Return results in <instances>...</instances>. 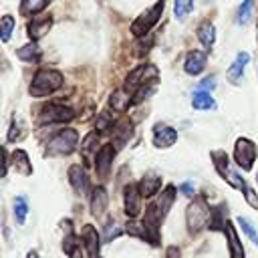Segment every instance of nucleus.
Segmentation results:
<instances>
[{
    "instance_id": "7",
    "label": "nucleus",
    "mask_w": 258,
    "mask_h": 258,
    "mask_svg": "<svg viewBox=\"0 0 258 258\" xmlns=\"http://www.w3.org/2000/svg\"><path fill=\"white\" fill-rule=\"evenodd\" d=\"M153 79H157V67L155 64H149V62H145V64H139L137 69H133L129 75H127V79H125V89H139V87H143V85H151V81Z\"/></svg>"
},
{
    "instance_id": "16",
    "label": "nucleus",
    "mask_w": 258,
    "mask_h": 258,
    "mask_svg": "<svg viewBox=\"0 0 258 258\" xmlns=\"http://www.w3.org/2000/svg\"><path fill=\"white\" fill-rule=\"evenodd\" d=\"M224 232H226V240H228L230 258H244V248H242V244H240V238H238V232H236L234 224H232V222H226Z\"/></svg>"
},
{
    "instance_id": "39",
    "label": "nucleus",
    "mask_w": 258,
    "mask_h": 258,
    "mask_svg": "<svg viewBox=\"0 0 258 258\" xmlns=\"http://www.w3.org/2000/svg\"><path fill=\"white\" fill-rule=\"evenodd\" d=\"M244 198H246V202H248L252 208H258V198H256V194H254L252 187H246V189H244Z\"/></svg>"
},
{
    "instance_id": "22",
    "label": "nucleus",
    "mask_w": 258,
    "mask_h": 258,
    "mask_svg": "<svg viewBox=\"0 0 258 258\" xmlns=\"http://www.w3.org/2000/svg\"><path fill=\"white\" fill-rule=\"evenodd\" d=\"M99 143H101V139H99V133H97V131H93V133H89V135L85 137V141H83V145H81V153H83V157H85L87 163H89L93 157H97L95 151L101 149Z\"/></svg>"
},
{
    "instance_id": "27",
    "label": "nucleus",
    "mask_w": 258,
    "mask_h": 258,
    "mask_svg": "<svg viewBox=\"0 0 258 258\" xmlns=\"http://www.w3.org/2000/svg\"><path fill=\"white\" fill-rule=\"evenodd\" d=\"M16 54H18V58L24 60V62H38V60H40V50H38L36 44H32V42L20 46V48L16 50Z\"/></svg>"
},
{
    "instance_id": "23",
    "label": "nucleus",
    "mask_w": 258,
    "mask_h": 258,
    "mask_svg": "<svg viewBox=\"0 0 258 258\" xmlns=\"http://www.w3.org/2000/svg\"><path fill=\"white\" fill-rule=\"evenodd\" d=\"M10 159H12V167H14L18 173H24V175H30V173H32V165H30V159H28V155H26L22 149H16V151H12Z\"/></svg>"
},
{
    "instance_id": "18",
    "label": "nucleus",
    "mask_w": 258,
    "mask_h": 258,
    "mask_svg": "<svg viewBox=\"0 0 258 258\" xmlns=\"http://www.w3.org/2000/svg\"><path fill=\"white\" fill-rule=\"evenodd\" d=\"M69 181L73 185V189L83 196L87 191V185H89V179H87V171L81 167V165H71L69 167Z\"/></svg>"
},
{
    "instance_id": "20",
    "label": "nucleus",
    "mask_w": 258,
    "mask_h": 258,
    "mask_svg": "<svg viewBox=\"0 0 258 258\" xmlns=\"http://www.w3.org/2000/svg\"><path fill=\"white\" fill-rule=\"evenodd\" d=\"M107 210V191L103 185H97L91 194V214L95 218H101Z\"/></svg>"
},
{
    "instance_id": "37",
    "label": "nucleus",
    "mask_w": 258,
    "mask_h": 258,
    "mask_svg": "<svg viewBox=\"0 0 258 258\" xmlns=\"http://www.w3.org/2000/svg\"><path fill=\"white\" fill-rule=\"evenodd\" d=\"M151 91H153V87H151V85H143V87H139V89L135 91V95L131 97V105H137V103L145 101V99H147V95H151Z\"/></svg>"
},
{
    "instance_id": "32",
    "label": "nucleus",
    "mask_w": 258,
    "mask_h": 258,
    "mask_svg": "<svg viewBox=\"0 0 258 258\" xmlns=\"http://www.w3.org/2000/svg\"><path fill=\"white\" fill-rule=\"evenodd\" d=\"M26 214H28V204H26V200H24L22 196L14 198V216H16V222H18V224H24Z\"/></svg>"
},
{
    "instance_id": "30",
    "label": "nucleus",
    "mask_w": 258,
    "mask_h": 258,
    "mask_svg": "<svg viewBox=\"0 0 258 258\" xmlns=\"http://www.w3.org/2000/svg\"><path fill=\"white\" fill-rule=\"evenodd\" d=\"M113 125H115V123H113L111 113H109V111H103V113H99V117H97V121H95V131H97V133L111 131Z\"/></svg>"
},
{
    "instance_id": "33",
    "label": "nucleus",
    "mask_w": 258,
    "mask_h": 258,
    "mask_svg": "<svg viewBox=\"0 0 258 258\" xmlns=\"http://www.w3.org/2000/svg\"><path fill=\"white\" fill-rule=\"evenodd\" d=\"M194 8V0H173V12L177 18H185Z\"/></svg>"
},
{
    "instance_id": "41",
    "label": "nucleus",
    "mask_w": 258,
    "mask_h": 258,
    "mask_svg": "<svg viewBox=\"0 0 258 258\" xmlns=\"http://www.w3.org/2000/svg\"><path fill=\"white\" fill-rule=\"evenodd\" d=\"M105 234H107V236H105V240L109 242V240H113V238H115L117 234H121V230H119L117 226H113V224H111V226H109V228L105 230Z\"/></svg>"
},
{
    "instance_id": "8",
    "label": "nucleus",
    "mask_w": 258,
    "mask_h": 258,
    "mask_svg": "<svg viewBox=\"0 0 258 258\" xmlns=\"http://www.w3.org/2000/svg\"><path fill=\"white\" fill-rule=\"evenodd\" d=\"M256 153H258V149H256L254 141H250V139H246V137H240V139L236 141V145H234V161H236V165L242 167V169H250V167L254 165Z\"/></svg>"
},
{
    "instance_id": "9",
    "label": "nucleus",
    "mask_w": 258,
    "mask_h": 258,
    "mask_svg": "<svg viewBox=\"0 0 258 258\" xmlns=\"http://www.w3.org/2000/svg\"><path fill=\"white\" fill-rule=\"evenodd\" d=\"M75 117V111L71 107H64V105H56V103H48L40 109V115H38V121L40 123H64V121H71Z\"/></svg>"
},
{
    "instance_id": "25",
    "label": "nucleus",
    "mask_w": 258,
    "mask_h": 258,
    "mask_svg": "<svg viewBox=\"0 0 258 258\" xmlns=\"http://www.w3.org/2000/svg\"><path fill=\"white\" fill-rule=\"evenodd\" d=\"M191 105H194V109L206 111V109H214V107H216V101H214V97H212L210 93H206V91H196L194 97H191Z\"/></svg>"
},
{
    "instance_id": "29",
    "label": "nucleus",
    "mask_w": 258,
    "mask_h": 258,
    "mask_svg": "<svg viewBox=\"0 0 258 258\" xmlns=\"http://www.w3.org/2000/svg\"><path fill=\"white\" fill-rule=\"evenodd\" d=\"M26 135V123L20 119V117H12V123H10V129H8V141H18L20 137Z\"/></svg>"
},
{
    "instance_id": "6",
    "label": "nucleus",
    "mask_w": 258,
    "mask_h": 258,
    "mask_svg": "<svg viewBox=\"0 0 258 258\" xmlns=\"http://www.w3.org/2000/svg\"><path fill=\"white\" fill-rule=\"evenodd\" d=\"M161 10H163V2H157L155 6L147 8L145 12H141V16H137V20L131 24V32H133L137 38L143 36V34H147V32L153 28V24L159 20Z\"/></svg>"
},
{
    "instance_id": "26",
    "label": "nucleus",
    "mask_w": 258,
    "mask_h": 258,
    "mask_svg": "<svg viewBox=\"0 0 258 258\" xmlns=\"http://www.w3.org/2000/svg\"><path fill=\"white\" fill-rule=\"evenodd\" d=\"M48 4H50V0H22L20 2V12L24 16H32V14L42 12Z\"/></svg>"
},
{
    "instance_id": "3",
    "label": "nucleus",
    "mask_w": 258,
    "mask_h": 258,
    "mask_svg": "<svg viewBox=\"0 0 258 258\" xmlns=\"http://www.w3.org/2000/svg\"><path fill=\"white\" fill-rule=\"evenodd\" d=\"M62 85V75L54 69H42L38 71L32 81H30V87H28V93L32 97H46L50 93H54L58 87Z\"/></svg>"
},
{
    "instance_id": "34",
    "label": "nucleus",
    "mask_w": 258,
    "mask_h": 258,
    "mask_svg": "<svg viewBox=\"0 0 258 258\" xmlns=\"http://www.w3.org/2000/svg\"><path fill=\"white\" fill-rule=\"evenodd\" d=\"M127 232H129L131 236H139V238H143V240L149 242V234H147L143 222H135V220H131V222L127 224Z\"/></svg>"
},
{
    "instance_id": "35",
    "label": "nucleus",
    "mask_w": 258,
    "mask_h": 258,
    "mask_svg": "<svg viewBox=\"0 0 258 258\" xmlns=\"http://www.w3.org/2000/svg\"><path fill=\"white\" fill-rule=\"evenodd\" d=\"M250 12H252V0H244L238 8V14H236L238 24H246L250 20Z\"/></svg>"
},
{
    "instance_id": "45",
    "label": "nucleus",
    "mask_w": 258,
    "mask_h": 258,
    "mask_svg": "<svg viewBox=\"0 0 258 258\" xmlns=\"http://www.w3.org/2000/svg\"><path fill=\"white\" fill-rule=\"evenodd\" d=\"M256 179H258V175H256Z\"/></svg>"
},
{
    "instance_id": "1",
    "label": "nucleus",
    "mask_w": 258,
    "mask_h": 258,
    "mask_svg": "<svg viewBox=\"0 0 258 258\" xmlns=\"http://www.w3.org/2000/svg\"><path fill=\"white\" fill-rule=\"evenodd\" d=\"M175 187L173 185H167L163 187V191L147 206L145 210V218H143V226L149 234V242L159 246V230H161V224L167 216V212L171 210L173 202H175Z\"/></svg>"
},
{
    "instance_id": "15",
    "label": "nucleus",
    "mask_w": 258,
    "mask_h": 258,
    "mask_svg": "<svg viewBox=\"0 0 258 258\" xmlns=\"http://www.w3.org/2000/svg\"><path fill=\"white\" fill-rule=\"evenodd\" d=\"M248 62H250V54H248V52H238V56L234 58V62L230 64V69H228V73H226V77H228V81H230L232 85H238V83H240V79H242L244 69H246Z\"/></svg>"
},
{
    "instance_id": "12",
    "label": "nucleus",
    "mask_w": 258,
    "mask_h": 258,
    "mask_svg": "<svg viewBox=\"0 0 258 258\" xmlns=\"http://www.w3.org/2000/svg\"><path fill=\"white\" fill-rule=\"evenodd\" d=\"M123 202H125L123 204L125 214L129 218H137L139 212H141V194H139L137 185H133V183L125 185V189H123Z\"/></svg>"
},
{
    "instance_id": "13",
    "label": "nucleus",
    "mask_w": 258,
    "mask_h": 258,
    "mask_svg": "<svg viewBox=\"0 0 258 258\" xmlns=\"http://www.w3.org/2000/svg\"><path fill=\"white\" fill-rule=\"evenodd\" d=\"M111 133H113V143H111V145H113L115 151H117V149H121V147L129 141V137L133 135V125H131V121H127V119H121L119 123L113 125Z\"/></svg>"
},
{
    "instance_id": "28",
    "label": "nucleus",
    "mask_w": 258,
    "mask_h": 258,
    "mask_svg": "<svg viewBox=\"0 0 258 258\" xmlns=\"http://www.w3.org/2000/svg\"><path fill=\"white\" fill-rule=\"evenodd\" d=\"M129 103H131V99H129V97L125 95V91H121V89L113 91V95L109 97L111 109H115V111H119V113H123V111L129 107Z\"/></svg>"
},
{
    "instance_id": "42",
    "label": "nucleus",
    "mask_w": 258,
    "mask_h": 258,
    "mask_svg": "<svg viewBox=\"0 0 258 258\" xmlns=\"http://www.w3.org/2000/svg\"><path fill=\"white\" fill-rule=\"evenodd\" d=\"M165 258H181V252H179V248H175V246H169V248H167V252H165Z\"/></svg>"
},
{
    "instance_id": "4",
    "label": "nucleus",
    "mask_w": 258,
    "mask_h": 258,
    "mask_svg": "<svg viewBox=\"0 0 258 258\" xmlns=\"http://www.w3.org/2000/svg\"><path fill=\"white\" fill-rule=\"evenodd\" d=\"M77 141H79V135L75 129H62L54 137H50V141L46 143V153L48 155H69L75 151Z\"/></svg>"
},
{
    "instance_id": "43",
    "label": "nucleus",
    "mask_w": 258,
    "mask_h": 258,
    "mask_svg": "<svg viewBox=\"0 0 258 258\" xmlns=\"http://www.w3.org/2000/svg\"><path fill=\"white\" fill-rule=\"evenodd\" d=\"M181 191H183L185 196H194V183H189V181L181 183Z\"/></svg>"
},
{
    "instance_id": "19",
    "label": "nucleus",
    "mask_w": 258,
    "mask_h": 258,
    "mask_svg": "<svg viewBox=\"0 0 258 258\" xmlns=\"http://www.w3.org/2000/svg\"><path fill=\"white\" fill-rule=\"evenodd\" d=\"M52 16H42V18H32L30 20V24H28V36L32 38V40H38V38H42L48 30H50V26H52Z\"/></svg>"
},
{
    "instance_id": "40",
    "label": "nucleus",
    "mask_w": 258,
    "mask_h": 258,
    "mask_svg": "<svg viewBox=\"0 0 258 258\" xmlns=\"http://www.w3.org/2000/svg\"><path fill=\"white\" fill-rule=\"evenodd\" d=\"M212 89H214V79H212V77L204 79V81L198 85V91H206V93H208V91H212Z\"/></svg>"
},
{
    "instance_id": "21",
    "label": "nucleus",
    "mask_w": 258,
    "mask_h": 258,
    "mask_svg": "<svg viewBox=\"0 0 258 258\" xmlns=\"http://www.w3.org/2000/svg\"><path fill=\"white\" fill-rule=\"evenodd\" d=\"M159 185H161V179L157 175H153V173H147L137 183V189H139L141 198H151V196H155L159 191Z\"/></svg>"
},
{
    "instance_id": "31",
    "label": "nucleus",
    "mask_w": 258,
    "mask_h": 258,
    "mask_svg": "<svg viewBox=\"0 0 258 258\" xmlns=\"http://www.w3.org/2000/svg\"><path fill=\"white\" fill-rule=\"evenodd\" d=\"M12 30H14V18L8 14V16H2L0 18V40L2 42H8L10 36H12Z\"/></svg>"
},
{
    "instance_id": "36",
    "label": "nucleus",
    "mask_w": 258,
    "mask_h": 258,
    "mask_svg": "<svg viewBox=\"0 0 258 258\" xmlns=\"http://www.w3.org/2000/svg\"><path fill=\"white\" fill-rule=\"evenodd\" d=\"M238 224H240V226H242V230L248 234V238H250V240H252V242L258 246V234H256V228H254V226H252V224H250L246 218H242V216L238 218Z\"/></svg>"
},
{
    "instance_id": "2",
    "label": "nucleus",
    "mask_w": 258,
    "mask_h": 258,
    "mask_svg": "<svg viewBox=\"0 0 258 258\" xmlns=\"http://www.w3.org/2000/svg\"><path fill=\"white\" fill-rule=\"evenodd\" d=\"M210 220H212V210L208 206V202L204 198H194L185 210V226H187V232L191 236L200 234L206 226H210Z\"/></svg>"
},
{
    "instance_id": "14",
    "label": "nucleus",
    "mask_w": 258,
    "mask_h": 258,
    "mask_svg": "<svg viewBox=\"0 0 258 258\" xmlns=\"http://www.w3.org/2000/svg\"><path fill=\"white\" fill-rule=\"evenodd\" d=\"M81 238H83V246H85L87 258H97V254H99V234H97L95 226H91V224L83 226Z\"/></svg>"
},
{
    "instance_id": "24",
    "label": "nucleus",
    "mask_w": 258,
    "mask_h": 258,
    "mask_svg": "<svg viewBox=\"0 0 258 258\" xmlns=\"http://www.w3.org/2000/svg\"><path fill=\"white\" fill-rule=\"evenodd\" d=\"M198 38H200V42L206 46V48H210L212 44H214V40H216V26L212 24V22H202L200 24V28H198Z\"/></svg>"
},
{
    "instance_id": "11",
    "label": "nucleus",
    "mask_w": 258,
    "mask_h": 258,
    "mask_svg": "<svg viewBox=\"0 0 258 258\" xmlns=\"http://www.w3.org/2000/svg\"><path fill=\"white\" fill-rule=\"evenodd\" d=\"M113 157H115V147L111 143L103 145L99 151H97V157H95V169H97V175L101 179H105L111 171V163H113Z\"/></svg>"
},
{
    "instance_id": "38",
    "label": "nucleus",
    "mask_w": 258,
    "mask_h": 258,
    "mask_svg": "<svg viewBox=\"0 0 258 258\" xmlns=\"http://www.w3.org/2000/svg\"><path fill=\"white\" fill-rule=\"evenodd\" d=\"M6 169H8V153L4 147H0V177L6 175Z\"/></svg>"
},
{
    "instance_id": "17",
    "label": "nucleus",
    "mask_w": 258,
    "mask_h": 258,
    "mask_svg": "<svg viewBox=\"0 0 258 258\" xmlns=\"http://www.w3.org/2000/svg\"><path fill=\"white\" fill-rule=\"evenodd\" d=\"M206 67V54L202 50H189L185 54V60H183V71L187 75H200L202 69Z\"/></svg>"
},
{
    "instance_id": "5",
    "label": "nucleus",
    "mask_w": 258,
    "mask_h": 258,
    "mask_svg": "<svg viewBox=\"0 0 258 258\" xmlns=\"http://www.w3.org/2000/svg\"><path fill=\"white\" fill-rule=\"evenodd\" d=\"M212 159H214V167H216V171L232 185V187H236V189H246L248 185H246V181L242 179V175L238 173V171H234L232 167H230V161H228V155L224 153V151H212Z\"/></svg>"
},
{
    "instance_id": "44",
    "label": "nucleus",
    "mask_w": 258,
    "mask_h": 258,
    "mask_svg": "<svg viewBox=\"0 0 258 258\" xmlns=\"http://www.w3.org/2000/svg\"><path fill=\"white\" fill-rule=\"evenodd\" d=\"M26 258H38V254H36V252H34V250H30V252H28V256H26Z\"/></svg>"
},
{
    "instance_id": "10",
    "label": "nucleus",
    "mask_w": 258,
    "mask_h": 258,
    "mask_svg": "<svg viewBox=\"0 0 258 258\" xmlns=\"http://www.w3.org/2000/svg\"><path fill=\"white\" fill-rule=\"evenodd\" d=\"M177 141V131L165 123H155L153 125V145L163 149V147H171Z\"/></svg>"
}]
</instances>
